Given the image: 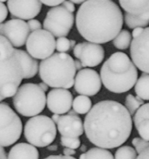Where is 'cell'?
I'll return each mask as SVG.
<instances>
[{
	"instance_id": "cell-1",
	"label": "cell",
	"mask_w": 149,
	"mask_h": 159,
	"mask_svg": "<svg viewBox=\"0 0 149 159\" xmlns=\"http://www.w3.org/2000/svg\"><path fill=\"white\" fill-rule=\"evenodd\" d=\"M133 123L126 107L113 100L97 102L87 113L84 131L88 140L99 148L113 149L130 137Z\"/></svg>"
},
{
	"instance_id": "cell-2",
	"label": "cell",
	"mask_w": 149,
	"mask_h": 159,
	"mask_svg": "<svg viewBox=\"0 0 149 159\" xmlns=\"http://www.w3.org/2000/svg\"><path fill=\"white\" fill-rule=\"evenodd\" d=\"M75 24L87 42L105 44L121 31L124 16L113 0H86L77 11Z\"/></svg>"
},
{
	"instance_id": "cell-3",
	"label": "cell",
	"mask_w": 149,
	"mask_h": 159,
	"mask_svg": "<svg viewBox=\"0 0 149 159\" xmlns=\"http://www.w3.org/2000/svg\"><path fill=\"white\" fill-rule=\"evenodd\" d=\"M136 66L127 54L121 52L111 55L102 66L100 77L106 90L115 94L130 91L138 80Z\"/></svg>"
},
{
	"instance_id": "cell-4",
	"label": "cell",
	"mask_w": 149,
	"mask_h": 159,
	"mask_svg": "<svg viewBox=\"0 0 149 159\" xmlns=\"http://www.w3.org/2000/svg\"><path fill=\"white\" fill-rule=\"evenodd\" d=\"M76 70L70 55L57 52L40 62L39 76L51 88L68 89L74 86Z\"/></svg>"
},
{
	"instance_id": "cell-5",
	"label": "cell",
	"mask_w": 149,
	"mask_h": 159,
	"mask_svg": "<svg viewBox=\"0 0 149 159\" xmlns=\"http://www.w3.org/2000/svg\"><path fill=\"white\" fill-rule=\"evenodd\" d=\"M23 80L22 67L14 47L0 35V102L13 97Z\"/></svg>"
},
{
	"instance_id": "cell-6",
	"label": "cell",
	"mask_w": 149,
	"mask_h": 159,
	"mask_svg": "<svg viewBox=\"0 0 149 159\" xmlns=\"http://www.w3.org/2000/svg\"><path fill=\"white\" fill-rule=\"evenodd\" d=\"M13 103L16 111L21 116L33 117L44 111L47 97L39 84L27 83L18 88L13 96Z\"/></svg>"
},
{
	"instance_id": "cell-7",
	"label": "cell",
	"mask_w": 149,
	"mask_h": 159,
	"mask_svg": "<svg viewBox=\"0 0 149 159\" xmlns=\"http://www.w3.org/2000/svg\"><path fill=\"white\" fill-rule=\"evenodd\" d=\"M57 128L51 118L45 115L31 117L24 126V137L29 143L36 148H46L54 142Z\"/></svg>"
},
{
	"instance_id": "cell-8",
	"label": "cell",
	"mask_w": 149,
	"mask_h": 159,
	"mask_svg": "<svg viewBox=\"0 0 149 159\" xmlns=\"http://www.w3.org/2000/svg\"><path fill=\"white\" fill-rule=\"evenodd\" d=\"M20 118L6 102H0V146L10 147L21 137Z\"/></svg>"
},
{
	"instance_id": "cell-9",
	"label": "cell",
	"mask_w": 149,
	"mask_h": 159,
	"mask_svg": "<svg viewBox=\"0 0 149 159\" xmlns=\"http://www.w3.org/2000/svg\"><path fill=\"white\" fill-rule=\"evenodd\" d=\"M74 16L62 6L52 7L48 11L44 20L43 27L54 37H65L74 26Z\"/></svg>"
},
{
	"instance_id": "cell-10",
	"label": "cell",
	"mask_w": 149,
	"mask_h": 159,
	"mask_svg": "<svg viewBox=\"0 0 149 159\" xmlns=\"http://www.w3.org/2000/svg\"><path fill=\"white\" fill-rule=\"evenodd\" d=\"M27 52L36 59H44L54 54L56 49L54 36L48 30H40L30 34L26 43Z\"/></svg>"
},
{
	"instance_id": "cell-11",
	"label": "cell",
	"mask_w": 149,
	"mask_h": 159,
	"mask_svg": "<svg viewBox=\"0 0 149 159\" xmlns=\"http://www.w3.org/2000/svg\"><path fill=\"white\" fill-rule=\"evenodd\" d=\"M131 60L141 71L149 73V27H144L132 39L130 48Z\"/></svg>"
},
{
	"instance_id": "cell-12",
	"label": "cell",
	"mask_w": 149,
	"mask_h": 159,
	"mask_svg": "<svg viewBox=\"0 0 149 159\" xmlns=\"http://www.w3.org/2000/svg\"><path fill=\"white\" fill-rule=\"evenodd\" d=\"M102 80L100 74L92 69H83L76 73L74 89L80 95L92 97L100 92Z\"/></svg>"
},
{
	"instance_id": "cell-13",
	"label": "cell",
	"mask_w": 149,
	"mask_h": 159,
	"mask_svg": "<svg viewBox=\"0 0 149 159\" xmlns=\"http://www.w3.org/2000/svg\"><path fill=\"white\" fill-rule=\"evenodd\" d=\"M74 57L83 67H95L100 65L105 57L104 48L100 44L90 42H80L73 48Z\"/></svg>"
},
{
	"instance_id": "cell-14",
	"label": "cell",
	"mask_w": 149,
	"mask_h": 159,
	"mask_svg": "<svg viewBox=\"0 0 149 159\" xmlns=\"http://www.w3.org/2000/svg\"><path fill=\"white\" fill-rule=\"evenodd\" d=\"M30 32L27 23L23 20L13 18L2 24L0 35L5 37L14 48H19L27 43Z\"/></svg>"
},
{
	"instance_id": "cell-15",
	"label": "cell",
	"mask_w": 149,
	"mask_h": 159,
	"mask_svg": "<svg viewBox=\"0 0 149 159\" xmlns=\"http://www.w3.org/2000/svg\"><path fill=\"white\" fill-rule=\"evenodd\" d=\"M7 7L12 17L29 20L40 13L42 2L40 0H8Z\"/></svg>"
},
{
	"instance_id": "cell-16",
	"label": "cell",
	"mask_w": 149,
	"mask_h": 159,
	"mask_svg": "<svg viewBox=\"0 0 149 159\" xmlns=\"http://www.w3.org/2000/svg\"><path fill=\"white\" fill-rule=\"evenodd\" d=\"M73 96L68 89L54 88L47 95V106L54 114L64 115L72 107Z\"/></svg>"
},
{
	"instance_id": "cell-17",
	"label": "cell",
	"mask_w": 149,
	"mask_h": 159,
	"mask_svg": "<svg viewBox=\"0 0 149 159\" xmlns=\"http://www.w3.org/2000/svg\"><path fill=\"white\" fill-rule=\"evenodd\" d=\"M57 130L63 137H79L84 132V123L76 115H62L57 123Z\"/></svg>"
},
{
	"instance_id": "cell-18",
	"label": "cell",
	"mask_w": 149,
	"mask_h": 159,
	"mask_svg": "<svg viewBox=\"0 0 149 159\" xmlns=\"http://www.w3.org/2000/svg\"><path fill=\"white\" fill-rule=\"evenodd\" d=\"M15 51L22 67L23 79H30L34 77L39 71L40 65H38V62L35 58L30 56L24 50L15 48Z\"/></svg>"
},
{
	"instance_id": "cell-19",
	"label": "cell",
	"mask_w": 149,
	"mask_h": 159,
	"mask_svg": "<svg viewBox=\"0 0 149 159\" xmlns=\"http://www.w3.org/2000/svg\"><path fill=\"white\" fill-rule=\"evenodd\" d=\"M8 159H39V151L30 143H19L10 149Z\"/></svg>"
},
{
	"instance_id": "cell-20",
	"label": "cell",
	"mask_w": 149,
	"mask_h": 159,
	"mask_svg": "<svg viewBox=\"0 0 149 159\" xmlns=\"http://www.w3.org/2000/svg\"><path fill=\"white\" fill-rule=\"evenodd\" d=\"M126 13L141 14L149 11V0H118Z\"/></svg>"
},
{
	"instance_id": "cell-21",
	"label": "cell",
	"mask_w": 149,
	"mask_h": 159,
	"mask_svg": "<svg viewBox=\"0 0 149 159\" xmlns=\"http://www.w3.org/2000/svg\"><path fill=\"white\" fill-rule=\"evenodd\" d=\"M125 24L129 28L135 29L137 27H147L149 24V11L141 14H131L125 13L124 16Z\"/></svg>"
},
{
	"instance_id": "cell-22",
	"label": "cell",
	"mask_w": 149,
	"mask_h": 159,
	"mask_svg": "<svg viewBox=\"0 0 149 159\" xmlns=\"http://www.w3.org/2000/svg\"><path fill=\"white\" fill-rule=\"evenodd\" d=\"M136 95L144 101H149V73H143L134 85Z\"/></svg>"
},
{
	"instance_id": "cell-23",
	"label": "cell",
	"mask_w": 149,
	"mask_h": 159,
	"mask_svg": "<svg viewBox=\"0 0 149 159\" xmlns=\"http://www.w3.org/2000/svg\"><path fill=\"white\" fill-rule=\"evenodd\" d=\"M79 159H114V157L107 149L96 147L80 154Z\"/></svg>"
},
{
	"instance_id": "cell-24",
	"label": "cell",
	"mask_w": 149,
	"mask_h": 159,
	"mask_svg": "<svg viewBox=\"0 0 149 159\" xmlns=\"http://www.w3.org/2000/svg\"><path fill=\"white\" fill-rule=\"evenodd\" d=\"M72 108L78 114H87L92 108V101L88 96L79 95L73 100Z\"/></svg>"
},
{
	"instance_id": "cell-25",
	"label": "cell",
	"mask_w": 149,
	"mask_h": 159,
	"mask_svg": "<svg viewBox=\"0 0 149 159\" xmlns=\"http://www.w3.org/2000/svg\"><path fill=\"white\" fill-rule=\"evenodd\" d=\"M132 34L127 30H121V31L113 40L114 47L120 50H126L130 46L132 42Z\"/></svg>"
},
{
	"instance_id": "cell-26",
	"label": "cell",
	"mask_w": 149,
	"mask_h": 159,
	"mask_svg": "<svg viewBox=\"0 0 149 159\" xmlns=\"http://www.w3.org/2000/svg\"><path fill=\"white\" fill-rule=\"evenodd\" d=\"M144 105V100L138 96L133 94H127L125 99V107L131 116L134 115L136 111Z\"/></svg>"
},
{
	"instance_id": "cell-27",
	"label": "cell",
	"mask_w": 149,
	"mask_h": 159,
	"mask_svg": "<svg viewBox=\"0 0 149 159\" xmlns=\"http://www.w3.org/2000/svg\"><path fill=\"white\" fill-rule=\"evenodd\" d=\"M138 153L130 146L120 147L114 154V159H136Z\"/></svg>"
},
{
	"instance_id": "cell-28",
	"label": "cell",
	"mask_w": 149,
	"mask_h": 159,
	"mask_svg": "<svg viewBox=\"0 0 149 159\" xmlns=\"http://www.w3.org/2000/svg\"><path fill=\"white\" fill-rule=\"evenodd\" d=\"M134 123L141 138L149 141V119H143Z\"/></svg>"
},
{
	"instance_id": "cell-29",
	"label": "cell",
	"mask_w": 149,
	"mask_h": 159,
	"mask_svg": "<svg viewBox=\"0 0 149 159\" xmlns=\"http://www.w3.org/2000/svg\"><path fill=\"white\" fill-rule=\"evenodd\" d=\"M60 141L61 145L62 147L71 148V149L76 150L77 148H79L81 146V141L79 137H68L62 136Z\"/></svg>"
},
{
	"instance_id": "cell-30",
	"label": "cell",
	"mask_w": 149,
	"mask_h": 159,
	"mask_svg": "<svg viewBox=\"0 0 149 159\" xmlns=\"http://www.w3.org/2000/svg\"><path fill=\"white\" fill-rule=\"evenodd\" d=\"M134 116V123L143 119H149V103L144 104Z\"/></svg>"
},
{
	"instance_id": "cell-31",
	"label": "cell",
	"mask_w": 149,
	"mask_h": 159,
	"mask_svg": "<svg viewBox=\"0 0 149 159\" xmlns=\"http://www.w3.org/2000/svg\"><path fill=\"white\" fill-rule=\"evenodd\" d=\"M132 144L134 147L135 151L138 154L149 148V141L141 137H134L132 140Z\"/></svg>"
},
{
	"instance_id": "cell-32",
	"label": "cell",
	"mask_w": 149,
	"mask_h": 159,
	"mask_svg": "<svg viewBox=\"0 0 149 159\" xmlns=\"http://www.w3.org/2000/svg\"><path fill=\"white\" fill-rule=\"evenodd\" d=\"M70 40L66 37H61L56 41V49L59 52H66L71 49Z\"/></svg>"
},
{
	"instance_id": "cell-33",
	"label": "cell",
	"mask_w": 149,
	"mask_h": 159,
	"mask_svg": "<svg viewBox=\"0 0 149 159\" xmlns=\"http://www.w3.org/2000/svg\"><path fill=\"white\" fill-rule=\"evenodd\" d=\"M27 24H28V27L31 32L40 30L42 27V25L41 24H40V21L37 20L36 19L29 20L28 22H27Z\"/></svg>"
},
{
	"instance_id": "cell-34",
	"label": "cell",
	"mask_w": 149,
	"mask_h": 159,
	"mask_svg": "<svg viewBox=\"0 0 149 159\" xmlns=\"http://www.w3.org/2000/svg\"><path fill=\"white\" fill-rule=\"evenodd\" d=\"M8 7L3 3L0 2V24L6 20L8 16Z\"/></svg>"
},
{
	"instance_id": "cell-35",
	"label": "cell",
	"mask_w": 149,
	"mask_h": 159,
	"mask_svg": "<svg viewBox=\"0 0 149 159\" xmlns=\"http://www.w3.org/2000/svg\"><path fill=\"white\" fill-rule=\"evenodd\" d=\"M42 4H45L47 7H57L60 4H62L65 0H40Z\"/></svg>"
},
{
	"instance_id": "cell-36",
	"label": "cell",
	"mask_w": 149,
	"mask_h": 159,
	"mask_svg": "<svg viewBox=\"0 0 149 159\" xmlns=\"http://www.w3.org/2000/svg\"><path fill=\"white\" fill-rule=\"evenodd\" d=\"M62 6L63 7H65L67 10L71 12V13H74V10H75V7L73 2H71L69 0H65V2L62 4Z\"/></svg>"
},
{
	"instance_id": "cell-37",
	"label": "cell",
	"mask_w": 149,
	"mask_h": 159,
	"mask_svg": "<svg viewBox=\"0 0 149 159\" xmlns=\"http://www.w3.org/2000/svg\"><path fill=\"white\" fill-rule=\"evenodd\" d=\"M44 159H76V158L72 157V156H65V155H61V154H58V155H50Z\"/></svg>"
},
{
	"instance_id": "cell-38",
	"label": "cell",
	"mask_w": 149,
	"mask_h": 159,
	"mask_svg": "<svg viewBox=\"0 0 149 159\" xmlns=\"http://www.w3.org/2000/svg\"><path fill=\"white\" fill-rule=\"evenodd\" d=\"M75 154H76V151L74 149L68 148H65L63 149V154L65 156H73Z\"/></svg>"
},
{
	"instance_id": "cell-39",
	"label": "cell",
	"mask_w": 149,
	"mask_h": 159,
	"mask_svg": "<svg viewBox=\"0 0 149 159\" xmlns=\"http://www.w3.org/2000/svg\"><path fill=\"white\" fill-rule=\"evenodd\" d=\"M136 159H149V148L138 154Z\"/></svg>"
},
{
	"instance_id": "cell-40",
	"label": "cell",
	"mask_w": 149,
	"mask_h": 159,
	"mask_svg": "<svg viewBox=\"0 0 149 159\" xmlns=\"http://www.w3.org/2000/svg\"><path fill=\"white\" fill-rule=\"evenodd\" d=\"M8 158V155H7L6 152L4 147L0 146V159H7Z\"/></svg>"
},
{
	"instance_id": "cell-41",
	"label": "cell",
	"mask_w": 149,
	"mask_h": 159,
	"mask_svg": "<svg viewBox=\"0 0 149 159\" xmlns=\"http://www.w3.org/2000/svg\"><path fill=\"white\" fill-rule=\"evenodd\" d=\"M143 30L142 27H137V28L134 29L133 31H132V37H133V38H134V37L138 36V35L141 33V30Z\"/></svg>"
},
{
	"instance_id": "cell-42",
	"label": "cell",
	"mask_w": 149,
	"mask_h": 159,
	"mask_svg": "<svg viewBox=\"0 0 149 159\" xmlns=\"http://www.w3.org/2000/svg\"><path fill=\"white\" fill-rule=\"evenodd\" d=\"M39 84V86H40V88H41L42 90H43L44 91H45V92H46V91H48V85L47 84H45V82H41V83H40V84Z\"/></svg>"
},
{
	"instance_id": "cell-43",
	"label": "cell",
	"mask_w": 149,
	"mask_h": 159,
	"mask_svg": "<svg viewBox=\"0 0 149 159\" xmlns=\"http://www.w3.org/2000/svg\"><path fill=\"white\" fill-rule=\"evenodd\" d=\"M74 65H75V67H76V70H83V64H82V62H80L79 60H75L74 61Z\"/></svg>"
},
{
	"instance_id": "cell-44",
	"label": "cell",
	"mask_w": 149,
	"mask_h": 159,
	"mask_svg": "<svg viewBox=\"0 0 149 159\" xmlns=\"http://www.w3.org/2000/svg\"><path fill=\"white\" fill-rule=\"evenodd\" d=\"M47 149L50 151H56L58 149V147L55 144H51L49 145V146L47 147Z\"/></svg>"
},
{
	"instance_id": "cell-45",
	"label": "cell",
	"mask_w": 149,
	"mask_h": 159,
	"mask_svg": "<svg viewBox=\"0 0 149 159\" xmlns=\"http://www.w3.org/2000/svg\"><path fill=\"white\" fill-rule=\"evenodd\" d=\"M59 118H60V115L58 114H54L52 116H51V119L54 121V123H55V124H57V123L58 122Z\"/></svg>"
},
{
	"instance_id": "cell-46",
	"label": "cell",
	"mask_w": 149,
	"mask_h": 159,
	"mask_svg": "<svg viewBox=\"0 0 149 159\" xmlns=\"http://www.w3.org/2000/svg\"><path fill=\"white\" fill-rule=\"evenodd\" d=\"M74 4H83L86 2V0H69Z\"/></svg>"
},
{
	"instance_id": "cell-47",
	"label": "cell",
	"mask_w": 149,
	"mask_h": 159,
	"mask_svg": "<svg viewBox=\"0 0 149 159\" xmlns=\"http://www.w3.org/2000/svg\"><path fill=\"white\" fill-rule=\"evenodd\" d=\"M70 44H71V48H74V47H75V45H77L76 41H74V40H70Z\"/></svg>"
},
{
	"instance_id": "cell-48",
	"label": "cell",
	"mask_w": 149,
	"mask_h": 159,
	"mask_svg": "<svg viewBox=\"0 0 149 159\" xmlns=\"http://www.w3.org/2000/svg\"><path fill=\"white\" fill-rule=\"evenodd\" d=\"M80 151H81V152H83V153L86 152L87 151H86V145L83 144L82 146H80Z\"/></svg>"
},
{
	"instance_id": "cell-49",
	"label": "cell",
	"mask_w": 149,
	"mask_h": 159,
	"mask_svg": "<svg viewBox=\"0 0 149 159\" xmlns=\"http://www.w3.org/2000/svg\"><path fill=\"white\" fill-rule=\"evenodd\" d=\"M68 115H74V116H76V115L78 114V113H77L76 111H74V109H71L69 111H68Z\"/></svg>"
},
{
	"instance_id": "cell-50",
	"label": "cell",
	"mask_w": 149,
	"mask_h": 159,
	"mask_svg": "<svg viewBox=\"0 0 149 159\" xmlns=\"http://www.w3.org/2000/svg\"><path fill=\"white\" fill-rule=\"evenodd\" d=\"M0 2H8V0H0Z\"/></svg>"
},
{
	"instance_id": "cell-51",
	"label": "cell",
	"mask_w": 149,
	"mask_h": 159,
	"mask_svg": "<svg viewBox=\"0 0 149 159\" xmlns=\"http://www.w3.org/2000/svg\"><path fill=\"white\" fill-rule=\"evenodd\" d=\"M7 159H8V158H7Z\"/></svg>"
}]
</instances>
